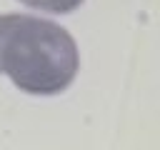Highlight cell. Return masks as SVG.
<instances>
[{
	"label": "cell",
	"mask_w": 160,
	"mask_h": 150,
	"mask_svg": "<svg viewBox=\"0 0 160 150\" xmlns=\"http://www.w3.org/2000/svg\"><path fill=\"white\" fill-rule=\"evenodd\" d=\"M80 52L72 35L35 15H0V72L30 95H58L78 75Z\"/></svg>",
	"instance_id": "obj_1"
},
{
	"label": "cell",
	"mask_w": 160,
	"mask_h": 150,
	"mask_svg": "<svg viewBox=\"0 0 160 150\" xmlns=\"http://www.w3.org/2000/svg\"><path fill=\"white\" fill-rule=\"evenodd\" d=\"M20 2L45 12H72L75 8H80L82 0H20Z\"/></svg>",
	"instance_id": "obj_2"
}]
</instances>
